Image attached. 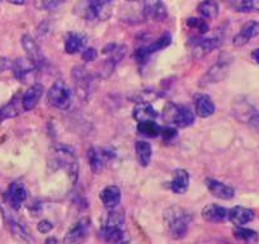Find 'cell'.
<instances>
[{
    "label": "cell",
    "mask_w": 259,
    "mask_h": 244,
    "mask_svg": "<svg viewBox=\"0 0 259 244\" xmlns=\"http://www.w3.org/2000/svg\"><path fill=\"white\" fill-rule=\"evenodd\" d=\"M191 216L179 206H170L164 211V224L174 239H183L188 233Z\"/></svg>",
    "instance_id": "1"
},
{
    "label": "cell",
    "mask_w": 259,
    "mask_h": 244,
    "mask_svg": "<svg viewBox=\"0 0 259 244\" xmlns=\"http://www.w3.org/2000/svg\"><path fill=\"white\" fill-rule=\"evenodd\" d=\"M164 121L176 125L177 128H188L194 122V114L188 107L168 103L163 111Z\"/></svg>",
    "instance_id": "2"
},
{
    "label": "cell",
    "mask_w": 259,
    "mask_h": 244,
    "mask_svg": "<svg viewBox=\"0 0 259 244\" xmlns=\"http://www.w3.org/2000/svg\"><path fill=\"white\" fill-rule=\"evenodd\" d=\"M52 158H54V163L56 164L59 168H64L65 171H68L70 174L73 181L75 182L76 176H78V163H76V158L71 150L62 146H57L52 150Z\"/></svg>",
    "instance_id": "3"
},
{
    "label": "cell",
    "mask_w": 259,
    "mask_h": 244,
    "mask_svg": "<svg viewBox=\"0 0 259 244\" xmlns=\"http://www.w3.org/2000/svg\"><path fill=\"white\" fill-rule=\"evenodd\" d=\"M47 101L52 107L59 109H66L71 103V92L64 82H56L50 88Z\"/></svg>",
    "instance_id": "4"
},
{
    "label": "cell",
    "mask_w": 259,
    "mask_h": 244,
    "mask_svg": "<svg viewBox=\"0 0 259 244\" xmlns=\"http://www.w3.org/2000/svg\"><path fill=\"white\" fill-rule=\"evenodd\" d=\"M22 46H23L24 51H26L27 57L31 60L32 63H33L39 70V69L45 65V63H46V59H45L44 54H42L41 49H39V46L37 45V42L34 41L29 34H24V36L22 37Z\"/></svg>",
    "instance_id": "5"
},
{
    "label": "cell",
    "mask_w": 259,
    "mask_h": 244,
    "mask_svg": "<svg viewBox=\"0 0 259 244\" xmlns=\"http://www.w3.org/2000/svg\"><path fill=\"white\" fill-rule=\"evenodd\" d=\"M144 14L146 18L154 22H163L168 17L166 7L163 0H145Z\"/></svg>",
    "instance_id": "6"
},
{
    "label": "cell",
    "mask_w": 259,
    "mask_h": 244,
    "mask_svg": "<svg viewBox=\"0 0 259 244\" xmlns=\"http://www.w3.org/2000/svg\"><path fill=\"white\" fill-rule=\"evenodd\" d=\"M38 71V68L32 63L31 60L27 59H19L13 64V73L17 79L22 82V83H28L34 76V74Z\"/></svg>",
    "instance_id": "7"
},
{
    "label": "cell",
    "mask_w": 259,
    "mask_h": 244,
    "mask_svg": "<svg viewBox=\"0 0 259 244\" xmlns=\"http://www.w3.org/2000/svg\"><path fill=\"white\" fill-rule=\"evenodd\" d=\"M206 187H207V190L210 191L213 197L220 198V200H231L235 196V190L233 187L225 185V183L218 181V179H206Z\"/></svg>",
    "instance_id": "8"
},
{
    "label": "cell",
    "mask_w": 259,
    "mask_h": 244,
    "mask_svg": "<svg viewBox=\"0 0 259 244\" xmlns=\"http://www.w3.org/2000/svg\"><path fill=\"white\" fill-rule=\"evenodd\" d=\"M259 34V22L256 21H250L248 23L244 24L241 27L240 32L234 37L233 39V44L234 46L236 47H243L250 41L253 37L258 36Z\"/></svg>",
    "instance_id": "9"
},
{
    "label": "cell",
    "mask_w": 259,
    "mask_h": 244,
    "mask_svg": "<svg viewBox=\"0 0 259 244\" xmlns=\"http://www.w3.org/2000/svg\"><path fill=\"white\" fill-rule=\"evenodd\" d=\"M194 111L201 118H207L215 113V103L207 94H198L194 98Z\"/></svg>",
    "instance_id": "10"
},
{
    "label": "cell",
    "mask_w": 259,
    "mask_h": 244,
    "mask_svg": "<svg viewBox=\"0 0 259 244\" xmlns=\"http://www.w3.org/2000/svg\"><path fill=\"white\" fill-rule=\"evenodd\" d=\"M27 200V190L21 182H13L9 186L8 190V201L9 205L14 209V210H19L22 204Z\"/></svg>",
    "instance_id": "11"
},
{
    "label": "cell",
    "mask_w": 259,
    "mask_h": 244,
    "mask_svg": "<svg viewBox=\"0 0 259 244\" xmlns=\"http://www.w3.org/2000/svg\"><path fill=\"white\" fill-rule=\"evenodd\" d=\"M42 96H44V87L41 84H33L32 87H29L21 99L22 107H23L24 111H31V109H33L37 106V103H38Z\"/></svg>",
    "instance_id": "12"
},
{
    "label": "cell",
    "mask_w": 259,
    "mask_h": 244,
    "mask_svg": "<svg viewBox=\"0 0 259 244\" xmlns=\"http://www.w3.org/2000/svg\"><path fill=\"white\" fill-rule=\"evenodd\" d=\"M220 41L219 38H201L197 42H194L193 47H192V54H193L194 59H202L206 55L212 52L213 50L218 49Z\"/></svg>",
    "instance_id": "13"
},
{
    "label": "cell",
    "mask_w": 259,
    "mask_h": 244,
    "mask_svg": "<svg viewBox=\"0 0 259 244\" xmlns=\"http://www.w3.org/2000/svg\"><path fill=\"white\" fill-rule=\"evenodd\" d=\"M254 211L250 209L243 208V206H235L231 210H229L228 218L229 220L236 226H244L254 220Z\"/></svg>",
    "instance_id": "14"
},
{
    "label": "cell",
    "mask_w": 259,
    "mask_h": 244,
    "mask_svg": "<svg viewBox=\"0 0 259 244\" xmlns=\"http://www.w3.org/2000/svg\"><path fill=\"white\" fill-rule=\"evenodd\" d=\"M156 117H158V112L148 101L139 102L134 109V118L138 122L155 121Z\"/></svg>",
    "instance_id": "15"
},
{
    "label": "cell",
    "mask_w": 259,
    "mask_h": 244,
    "mask_svg": "<svg viewBox=\"0 0 259 244\" xmlns=\"http://www.w3.org/2000/svg\"><path fill=\"white\" fill-rule=\"evenodd\" d=\"M89 224H91V221H89L88 219H83V220L78 221V223L66 233V235H65L64 238L65 243H76V241L83 240L87 235V231H88Z\"/></svg>",
    "instance_id": "16"
},
{
    "label": "cell",
    "mask_w": 259,
    "mask_h": 244,
    "mask_svg": "<svg viewBox=\"0 0 259 244\" xmlns=\"http://www.w3.org/2000/svg\"><path fill=\"white\" fill-rule=\"evenodd\" d=\"M229 211L225 208L215 204L206 205L202 210V218L208 223H220L228 218Z\"/></svg>",
    "instance_id": "17"
},
{
    "label": "cell",
    "mask_w": 259,
    "mask_h": 244,
    "mask_svg": "<svg viewBox=\"0 0 259 244\" xmlns=\"http://www.w3.org/2000/svg\"><path fill=\"white\" fill-rule=\"evenodd\" d=\"M171 191L177 195H183L189 187V174L186 169H177L171 181Z\"/></svg>",
    "instance_id": "18"
},
{
    "label": "cell",
    "mask_w": 259,
    "mask_h": 244,
    "mask_svg": "<svg viewBox=\"0 0 259 244\" xmlns=\"http://www.w3.org/2000/svg\"><path fill=\"white\" fill-rule=\"evenodd\" d=\"M96 7L97 0H79L74 11H75L76 16L81 17L87 21H97Z\"/></svg>",
    "instance_id": "19"
},
{
    "label": "cell",
    "mask_w": 259,
    "mask_h": 244,
    "mask_svg": "<svg viewBox=\"0 0 259 244\" xmlns=\"http://www.w3.org/2000/svg\"><path fill=\"white\" fill-rule=\"evenodd\" d=\"M101 200L107 209H114L121 201V190L117 186H107L101 192Z\"/></svg>",
    "instance_id": "20"
},
{
    "label": "cell",
    "mask_w": 259,
    "mask_h": 244,
    "mask_svg": "<svg viewBox=\"0 0 259 244\" xmlns=\"http://www.w3.org/2000/svg\"><path fill=\"white\" fill-rule=\"evenodd\" d=\"M73 76L74 79H75L76 88L80 89L81 93L88 94L89 91H91L93 79H92L91 74L87 71V69L81 68V66H76V68H74L73 70Z\"/></svg>",
    "instance_id": "21"
},
{
    "label": "cell",
    "mask_w": 259,
    "mask_h": 244,
    "mask_svg": "<svg viewBox=\"0 0 259 244\" xmlns=\"http://www.w3.org/2000/svg\"><path fill=\"white\" fill-rule=\"evenodd\" d=\"M87 44V38L85 36H83L81 33H73L69 34L65 39V51L68 52V54L74 55V54H78L79 51L84 49Z\"/></svg>",
    "instance_id": "22"
},
{
    "label": "cell",
    "mask_w": 259,
    "mask_h": 244,
    "mask_svg": "<svg viewBox=\"0 0 259 244\" xmlns=\"http://www.w3.org/2000/svg\"><path fill=\"white\" fill-rule=\"evenodd\" d=\"M135 149L139 164L143 167H148L151 161V156H153V148H151V144L148 143V141L139 140L136 141Z\"/></svg>",
    "instance_id": "23"
},
{
    "label": "cell",
    "mask_w": 259,
    "mask_h": 244,
    "mask_svg": "<svg viewBox=\"0 0 259 244\" xmlns=\"http://www.w3.org/2000/svg\"><path fill=\"white\" fill-rule=\"evenodd\" d=\"M171 42V37L169 36L168 33H165L164 36H161L160 38L156 39L154 44H151L150 46H146V47H143V49H140L138 51V56L140 57V59H144V57L149 56V55L154 54V52L156 51H160L161 49H165L168 45H170Z\"/></svg>",
    "instance_id": "24"
},
{
    "label": "cell",
    "mask_w": 259,
    "mask_h": 244,
    "mask_svg": "<svg viewBox=\"0 0 259 244\" xmlns=\"http://www.w3.org/2000/svg\"><path fill=\"white\" fill-rule=\"evenodd\" d=\"M114 3L113 0H97L96 7V17L97 21H107L113 14Z\"/></svg>",
    "instance_id": "25"
},
{
    "label": "cell",
    "mask_w": 259,
    "mask_h": 244,
    "mask_svg": "<svg viewBox=\"0 0 259 244\" xmlns=\"http://www.w3.org/2000/svg\"><path fill=\"white\" fill-rule=\"evenodd\" d=\"M198 14L205 19H215L219 16V4L213 0H205L198 6Z\"/></svg>",
    "instance_id": "26"
},
{
    "label": "cell",
    "mask_w": 259,
    "mask_h": 244,
    "mask_svg": "<svg viewBox=\"0 0 259 244\" xmlns=\"http://www.w3.org/2000/svg\"><path fill=\"white\" fill-rule=\"evenodd\" d=\"M7 226H8L9 231H11L14 238L19 239V240H32L31 235H29V231H27L26 228L22 224H19L18 221L14 220V219H7Z\"/></svg>",
    "instance_id": "27"
},
{
    "label": "cell",
    "mask_w": 259,
    "mask_h": 244,
    "mask_svg": "<svg viewBox=\"0 0 259 244\" xmlns=\"http://www.w3.org/2000/svg\"><path fill=\"white\" fill-rule=\"evenodd\" d=\"M226 73H228V66H226L225 64H216L215 66H212V68L207 71V74H206L205 78H203V82L207 84L216 83V82H219L220 79H223Z\"/></svg>",
    "instance_id": "28"
},
{
    "label": "cell",
    "mask_w": 259,
    "mask_h": 244,
    "mask_svg": "<svg viewBox=\"0 0 259 244\" xmlns=\"http://www.w3.org/2000/svg\"><path fill=\"white\" fill-rule=\"evenodd\" d=\"M138 131L139 134L146 136V138H156L158 135H160V128L155 121L139 122Z\"/></svg>",
    "instance_id": "29"
},
{
    "label": "cell",
    "mask_w": 259,
    "mask_h": 244,
    "mask_svg": "<svg viewBox=\"0 0 259 244\" xmlns=\"http://www.w3.org/2000/svg\"><path fill=\"white\" fill-rule=\"evenodd\" d=\"M102 236L106 241L109 243H119L123 239V228L117 226H103Z\"/></svg>",
    "instance_id": "30"
},
{
    "label": "cell",
    "mask_w": 259,
    "mask_h": 244,
    "mask_svg": "<svg viewBox=\"0 0 259 244\" xmlns=\"http://www.w3.org/2000/svg\"><path fill=\"white\" fill-rule=\"evenodd\" d=\"M234 236L238 240L245 241V243H255V241L259 240V235L255 230L243 228V226H238L234 230Z\"/></svg>",
    "instance_id": "31"
},
{
    "label": "cell",
    "mask_w": 259,
    "mask_h": 244,
    "mask_svg": "<svg viewBox=\"0 0 259 244\" xmlns=\"http://www.w3.org/2000/svg\"><path fill=\"white\" fill-rule=\"evenodd\" d=\"M88 159L94 173H99L103 168V154L97 149H91L88 151Z\"/></svg>",
    "instance_id": "32"
},
{
    "label": "cell",
    "mask_w": 259,
    "mask_h": 244,
    "mask_svg": "<svg viewBox=\"0 0 259 244\" xmlns=\"http://www.w3.org/2000/svg\"><path fill=\"white\" fill-rule=\"evenodd\" d=\"M123 224H124L123 213L119 210H112L109 211L108 215H107L104 226H117V228H123Z\"/></svg>",
    "instance_id": "33"
},
{
    "label": "cell",
    "mask_w": 259,
    "mask_h": 244,
    "mask_svg": "<svg viewBox=\"0 0 259 244\" xmlns=\"http://www.w3.org/2000/svg\"><path fill=\"white\" fill-rule=\"evenodd\" d=\"M19 114V108L17 106V103L14 101H12L11 103H8L7 106H4L3 108L0 109V122L4 121L7 118H13V117L18 116Z\"/></svg>",
    "instance_id": "34"
},
{
    "label": "cell",
    "mask_w": 259,
    "mask_h": 244,
    "mask_svg": "<svg viewBox=\"0 0 259 244\" xmlns=\"http://www.w3.org/2000/svg\"><path fill=\"white\" fill-rule=\"evenodd\" d=\"M64 0H34V7L38 11H52L57 8Z\"/></svg>",
    "instance_id": "35"
},
{
    "label": "cell",
    "mask_w": 259,
    "mask_h": 244,
    "mask_svg": "<svg viewBox=\"0 0 259 244\" xmlns=\"http://www.w3.org/2000/svg\"><path fill=\"white\" fill-rule=\"evenodd\" d=\"M187 24H188L191 28H196L201 32V33H206L208 31V26L205 21L197 18H191L187 21Z\"/></svg>",
    "instance_id": "36"
},
{
    "label": "cell",
    "mask_w": 259,
    "mask_h": 244,
    "mask_svg": "<svg viewBox=\"0 0 259 244\" xmlns=\"http://www.w3.org/2000/svg\"><path fill=\"white\" fill-rule=\"evenodd\" d=\"M97 56H98V52H97V50L93 49V47H89V49H85L83 51V55H81L83 60H84V61H87V63H91V61H94V60L97 59Z\"/></svg>",
    "instance_id": "37"
},
{
    "label": "cell",
    "mask_w": 259,
    "mask_h": 244,
    "mask_svg": "<svg viewBox=\"0 0 259 244\" xmlns=\"http://www.w3.org/2000/svg\"><path fill=\"white\" fill-rule=\"evenodd\" d=\"M160 135L164 140H166V141L173 140V139L177 136V130L174 128L160 129Z\"/></svg>",
    "instance_id": "38"
},
{
    "label": "cell",
    "mask_w": 259,
    "mask_h": 244,
    "mask_svg": "<svg viewBox=\"0 0 259 244\" xmlns=\"http://www.w3.org/2000/svg\"><path fill=\"white\" fill-rule=\"evenodd\" d=\"M52 228L54 226H52V224L49 220H42L41 223H38V226H37L38 231L42 234H47L49 231L52 230Z\"/></svg>",
    "instance_id": "39"
},
{
    "label": "cell",
    "mask_w": 259,
    "mask_h": 244,
    "mask_svg": "<svg viewBox=\"0 0 259 244\" xmlns=\"http://www.w3.org/2000/svg\"><path fill=\"white\" fill-rule=\"evenodd\" d=\"M248 122L251 130H254L255 133L259 134V113H254L253 116L248 119Z\"/></svg>",
    "instance_id": "40"
},
{
    "label": "cell",
    "mask_w": 259,
    "mask_h": 244,
    "mask_svg": "<svg viewBox=\"0 0 259 244\" xmlns=\"http://www.w3.org/2000/svg\"><path fill=\"white\" fill-rule=\"evenodd\" d=\"M8 66H9L8 60H7L6 57H0V73L6 70V69L8 68Z\"/></svg>",
    "instance_id": "41"
},
{
    "label": "cell",
    "mask_w": 259,
    "mask_h": 244,
    "mask_svg": "<svg viewBox=\"0 0 259 244\" xmlns=\"http://www.w3.org/2000/svg\"><path fill=\"white\" fill-rule=\"evenodd\" d=\"M251 57H253L254 61L259 65V49H255L253 52H251Z\"/></svg>",
    "instance_id": "42"
},
{
    "label": "cell",
    "mask_w": 259,
    "mask_h": 244,
    "mask_svg": "<svg viewBox=\"0 0 259 244\" xmlns=\"http://www.w3.org/2000/svg\"><path fill=\"white\" fill-rule=\"evenodd\" d=\"M12 2H17L18 3V2H23V0H12Z\"/></svg>",
    "instance_id": "43"
},
{
    "label": "cell",
    "mask_w": 259,
    "mask_h": 244,
    "mask_svg": "<svg viewBox=\"0 0 259 244\" xmlns=\"http://www.w3.org/2000/svg\"><path fill=\"white\" fill-rule=\"evenodd\" d=\"M128 2H135V0H128Z\"/></svg>",
    "instance_id": "44"
}]
</instances>
